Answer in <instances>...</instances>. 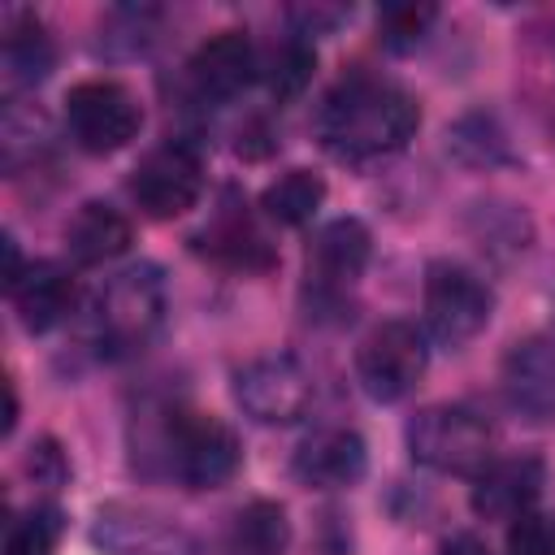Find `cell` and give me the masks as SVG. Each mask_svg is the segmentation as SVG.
Wrapping results in <instances>:
<instances>
[{"label":"cell","mask_w":555,"mask_h":555,"mask_svg":"<svg viewBox=\"0 0 555 555\" xmlns=\"http://www.w3.org/2000/svg\"><path fill=\"white\" fill-rule=\"evenodd\" d=\"M61 542V512L56 507H30L22 520H13L4 538V555H52Z\"/></svg>","instance_id":"603a6c76"},{"label":"cell","mask_w":555,"mask_h":555,"mask_svg":"<svg viewBox=\"0 0 555 555\" xmlns=\"http://www.w3.org/2000/svg\"><path fill=\"white\" fill-rule=\"evenodd\" d=\"M312 65H317V52L304 35H291L286 43L273 48L269 65H264V82H269V95L273 100H295L308 78H312Z\"/></svg>","instance_id":"7402d4cb"},{"label":"cell","mask_w":555,"mask_h":555,"mask_svg":"<svg viewBox=\"0 0 555 555\" xmlns=\"http://www.w3.org/2000/svg\"><path fill=\"white\" fill-rule=\"evenodd\" d=\"M199 247H204L212 260H221V264H230V269H247V273L273 264V247L264 243V234L256 230V221L243 212V204H225V208L212 217V225H204Z\"/></svg>","instance_id":"d6986e66"},{"label":"cell","mask_w":555,"mask_h":555,"mask_svg":"<svg viewBox=\"0 0 555 555\" xmlns=\"http://www.w3.org/2000/svg\"><path fill=\"white\" fill-rule=\"evenodd\" d=\"M425 364L429 347L408 321H382L356 347V382L377 403H399L403 395H412L425 377Z\"/></svg>","instance_id":"52a82bcc"},{"label":"cell","mask_w":555,"mask_h":555,"mask_svg":"<svg viewBox=\"0 0 555 555\" xmlns=\"http://www.w3.org/2000/svg\"><path fill=\"white\" fill-rule=\"evenodd\" d=\"M152 416H156L152 425H147V416H139L143 434L134 438V447H143V451H134V460H143V464L156 460L160 473H169L186 490H217L238 473L243 451L225 421H217L208 412L178 408V403H169Z\"/></svg>","instance_id":"7a4b0ae2"},{"label":"cell","mask_w":555,"mask_h":555,"mask_svg":"<svg viewBox=\"0 0 555 555\" xmlns=\"http://www.w3.org/2000/svg\"><path fill=\"white\" fill-rule=\"evenodd\" d=\"M9 299L17 308L22 330L48 334L74 312V278L56 260H30L26 273L9 286Z\"/></svg>","instance_id":"2e32d148"},{"label":"cell","mask_w":555,"mask_h":555,"mask_svg":"<svg viewBox=\"0 0 555 555\" xmlns=\"http://www.w3.org/2000/svg\"><path fill=\"white\" fill-rule=\"evenodd\" d=\"M503 395L525 421H555V334H533L503 356Z\"/></svg>","instance_id":"5bb4252c"},{"label":"cell","mask_w":555,"mask_h":555,"mask_svg":"<svg viewBox=\"0 0 555 555\" xmlns=\"http://www.w3.org/2000/svg\"><path fill=\"white\" fill-rule=\"evenodd\" d=\"M260 56L251 48V39L243 30H221L212 39H204L186 65V78L195 87L199 100L208 104H230L234 95L247 91V82L256 78Z\"/></svg>","instance_id":"4fadbf2b"},{"label":"cell","mask_w":555,"mask_h":555,"mask_svg":"<svg viewBox=\"0 0 555 555\" xmlns=\"http://www.w3.org/2000/svg\"><path fill=\"white\" fill-rule=\"evenodd\" d=\"M130 247V217L104 199H87L65 221V251L78 264H104L117 260Z\"/></svg>","instance_id":"ac0fdd59"},{"label":"cell","mask_w":555,"mask_h":555,"mask_svg":"<svg viewBox=\"0 0 555 555\" xmlns=\"http://www.w3.org/2000/svg\"><path fill=\"white\" fill-rule=\"evenodd\" d=\"M95 546L104 555H204L186 529L126 503H113L95 516Z\"/></svg>","instance_id":"8fae6325"},{"label":"cell","mask_w":555,"mask_h":555,"mask_svg":"<svg viewBox=\"0 0 555 555\" xmlns=\"http://www.w3.org/2000/svg\"><path fill=\"white\" fill-rule=\"evenodd\" d=\"M312 373L291 351H269L247 360L234 373V399L238 408L260 425H295L312 408Z\"/></svg>","instance_id":"ba28073f"},{"label":"cell","mask_w":555,"mask_h":555,"mask_svg":"<svg viewBox=\"0 0 555 555\" xmlns=\"http://www.w3.org/2000/svg\"><path fill=\"white\" fill-rule=\"evenodd\" d=\"M507 555H555V516L533 507L507 520Z\"/></svg>","instance_id":"484cf974"},{"label":"cell","mask_w":555,"mask_h":555,"mask_svg":"<svg viewBox=\"0 0 555 555\" xmlns=\"http://www.w3.org/2000/svg\"><path fill=\"white\" fill-rule=\"evenodd\" d=\"M65 126L82 152L108 156V152H121L139 134L143 104L134 100L130 87H121L113 78H87V82L69 87V95H65Z\"/></svg>","instance_id":"8992f818"},{"label":"cell","mask_w":555,"mask_h":555,"mask_svg":"<svg viewBox=\"0 0 555 555\" xmlns=\"http://www.w3.org/2000/svg\"><path fill=\"white\" fill-rule=\"evenodd\" d=\"M321 199H325V182L312 169H291V173H282L278 182L264 186L260 208L278 225H308L317 217Z\"/></svg>","instance_id":"44dd1931"},{"label":"cell","mask_w":555,"mask_h":555,"mask_svg":"<svg viewBox=\"0 0 555 555\" xmlns=\"http://www.w3.org/2000/svg\"><path fill=\"white\" fill-rule=\"evenodd\" d=\"M364 468H369L364 438L356 429H338V425L312 429L291 455V473L308 490H347L364 477Z\"/></svg>","instance_id":"7c38bea8"},{"label":"cell","mask_w":555,"mask_h":555,"mask_svg":"<svg viewBox=\"0 0 555 555\" xmlns=\"http://www.w3.org/2000/svg\"><path fill=\"white\" fill-rule=\"evenodd\" d=\"M56 65V48L43 30V22L26 9H9L0 22V69H4V87L22 91L35 87L52 74Z\"/></svg>","instance_id":"e0dca14e"},{"label":"cell","mask_w":555,"mask_h":555,"mask_svg":"<svg viewBox=\"0 0 555 555\" xmlns=\"http://www.w3.org/2000/svg\"><path fill=\"white\" fill-rule=\"evenodd\" d=\"M165 308H169V295H165V278L156 264L139 260V264H126L121 273H113L100 295H95V308H91V338L104 356L113 360H126V356H139L165 325Z\"/></svg>","instance_id":"3957f363"},{"label":"cell","mask_w":555,"mask_h":555,"mask_svg":"<svg viewBox=\"0 0 555 555\" xmlns=\"http://www.w3.org/2000/svg\"><path fill=\"white\" fill-rule=\"evenodd\" d=\"M369 251H373V238H369L364 221H356V217H338L317 230V238L308 247L312 312H338L347 304V291L360 282Z\"/></svg>","instance_id":"9c48e42d"},{"label":"cell","mask_w":555,"mask_h":555,"mask_svg":"<svg viewBox=\"0 0 555 555\" xmlns=\"http://www.w3.org/2000/svg\"><path fill=\"white\" fill-rule=\"evenodd\" d=\"M408 451L416 464L447 477H477L494 460V434L486 416L464 403H434L408 421Z\"/></svg>","instance_id":"277c9868"},{"label":"cell","mask_w":555,"mask_h":555,"mask_svg":"<svg viewBox=\"0 0 555 555\" xmlns=\"http://www.w3.org/2000/svg\"><path fill=\"white\" fill-rule=\"evenodd\" d=\"M421 304H425V325L442 347H464L486 330L494 312L490 286L468 264H455V260H429Z\"/></svg>","instance_id":"5b68a950"},{"label":"cell","mask_w":555,"mask_h":555,"mask_svg":"<svg viewBox=\"0 0 555 555\" xmlns=\"http://www.w3.org/2000/svg\"><path fill=\"white\" fill-rule=\"evenodd\" d=\"M438 555H490V551H486L473 533H455V538H447V542H442V551H438Z\"/></svg>","instance_id":"4316f807"},{"label":"cell","mask_w":555,"mask_h":555,"mask_svg":"<svg viewBox=\"0 0 555 555\" xmlns=\"http://www.w3.org/2000/svg\"><path fill=\"white\" fill-rule=\"evenodd\" d=\"M199 191H204V160L182 139L152 147L130 173L134 204L156 221H169V217H182L186 208H195Z\"/></svg>","instance_id":"30bf717a"},{"label":"cell","mask_w":555,"mask_h":555,"mask_svg":"<svg viewBox=\"0 0 555 555\" xmlns=\"http://www.w3.org/2000/svg\"><path fill=\"white\" fill-rule=\"evenodd\" d=\"M542 486H546V468L538 455H507V460L494 455L473 477V512L486 520H516L533 512Z\"/></svg>","instance_id":"9a60e30c"},{"label":"cell","mask_w":555,"mask_h":555,"mask_svg":"<svg viewBox=\"0 0 555 555\" xmlns=\"http://www.w3.org/2000/svg\"><path fill=\"white\" fill-rule=\"evenodd\" d=\"M451 152L460 156V160H468V165H494V160H503L507 152H503V134H499V126L490 121V117H464L455 130H451Z\"/></svg>","instance_id":"d4e9b609"},{"label":"cell","mask_w":555,"mask_h":555,"mask_svg":"<svg viewBox=\"0 0 555 555\" xmlns=\"http://www.w3.org/2000/svg\"><path fill=\"white\" fill-rule=\"evenodd\" d=\"M221 551L225 555H286L291 551V520H286L282 503L251 499L247 507H238L225 525Z\"/></svg>","instance_id":"ffe728a7"},{"label":"cell","mask_w":555,"mask_h":555,"mask_svg":"<svg viewBox=\"0 0 555 555\" xmlns=\"http://www.w3.org/2000/svg\"><path fill=\"white\" fill-rule=\"evenodd\" d=\"M421 126L416 100L377 74L343 78L317 108V139L343 165H373L408 147Z\"/></svg>","instance_id":"6da1fadb"},{"label":"cell","mask_w":555,"mask_h":555,"mask_svg":"<svg viewBox=\"0 0 555 555\" xmlns=\"http://www.w3.org/2000/svg\"><path fill=\"white\" fill-rule=\"evenodd\" d=\"M438 17L434 4H386L382 17H377V30H382V43L395 48V52H408L425 39L429 22Z\"/></svg>","instance_id":"cb8c5ba5"}]
</instances>
